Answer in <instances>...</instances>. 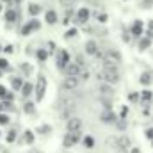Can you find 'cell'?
<instances>
[{"mask_svg":"<svg viewBox=\"0 0 153 153\" xmlns=\"http://www.w3.org/2000/svg\"><path fill=\"white\" fill-rule=\"evenodd\" d=\"M75 109H76V102L73 98H64L61 102V116L62 117H70Z\"/></svg>","mask_w":153,"mask_h":153,"instance_id":"6da1fadb","label":"cell"},{"mask_svg":"<svg viewBox=\"0 0 153 153\" xmlns=\"http://www.w3.org/2000/svg\"><path fill=\"white\" fill-rule=\"evenodd\" d=\"M102 78H103L105 82H109V84H117L121 76H119L117 68H103V71H102Z\"/></svg>","mask_w":153,"mask_h":153,"instance_id":"7a4b0ae2","label":"cell"},{"mask_svg":"<svg viewBox=\"0 0 153 153\" xmlns=\"http://www.w3.org/2000/svg\"><path fill=\"white\" fill-rule=\"evenodd\" d=\"M78 84H80V76L68 75V78L62 80V89L64 91H75L76 87H78Z\"/></svg>","mask_w":153,"mask_h":153,"instance_id":"3957f363","label":"cell"},{"mask_svg":"<svg viewBox=\"0 0 153 153\" xmlns=\"http://www.w3.org/2000/svg\"><path fill=\"white\" fill-rule=\"evenodd\" d=\"M80 141V130L78 132H71V130H68V134L64 135V146L66 148H70V146H73Z\"/></svg>","mask_w":153,"mask_h":153,"instance_id":"277c9868","label":"cell"},{"mask_svg":"<svg viewBox=\"0 0 153 153\" xmlns=\"http://www.w3.org/2000/svg\"><path fill=\"white\" fill-rule=\"evenodd\" d=\"M45 89H46V80H45V76L43 75H39L38 85H36V100H38V102L43 100V96H45Z\"/></svg>","mask_w":153,"mask_h":153,"instance_id":"5b68a950","label":"cell"},{"mask_svg":"<svg viewBox=\"0 0 153 153\" xmlns=\"http://www.w3.org/2000/svg\"><path fill=\"white\" fill-rule=\"evenodd\" d=\"M103 61L112 62V64H119V62H121V55H119L116 50H107V52L103 53Z\"/></svg>","mask_w":153,"mask_h":153,"instance_id":"8992f818","label":"cell"},{"mask_svg":"<svg viewBox=\"0 0 153 153\" xmlns=\"http://www.w3.org/2000/svg\"><path fill=\"white\" fill-rule=\"evenodd\" d=\"M66 126H68V130H71V132H78V130L82 128V119H80V117H70Z\"/></svg>","mask_w":153,"mask_h":153,"instance_id":"52a82bcc","label":"cell"},{"mask_svg":"<svg viewBox=\"0 0 153 153\" xmlns=\"http://www.w3.org/2000/svg\"><path fill=\"white\" fill-rule=\"evenodd\" d=\"M66 73L71 76H80V73H82V66L78 64V62H75V64H68L66 66Z\"/></svg>","mask_w":153,"mask_h":153,"instance_id":"ba28073f","label":"cell"},{"mask_svg":"<svg viewBox=\"0 0 153 153\" xmlns=\"http://www.w3.org/2000/svg\"><path fill=\"white\" fill-rule=\"evenodd\" d=\"M66 66H68V53L62 50V52H59V55H57V68L62 70V68H66Z\"/></svg>","mask_w":153,"mask_h":153,"instance_id":"9c48e42d","label":"cell"},{"mask_svg":"<svg viewBox=\"0 0 153 153\" xmlns=\"http://www.w3.org/2000/svg\"><path fill=\"white\" fill-rule=\"evenodd\" d=\"M111 85H112V84H109V82H102V84H100V93L105 94V96H112V94H114V89H112Z\"/></svg>","mask_w":153,"mask_h":153,"instance_id":"30bf717a","label":"cell"},{"mask_svg":"<svg viewBox=\"0 0 153 153\" xmlns=\"http://www.w3.org/2000/svg\"><path fill=\"white\" fill-rule=\"evenodd\" d=\"M89 20V11L87 9H80L78 13H76V22L78 23H85Z\"/></svg>","mask_w":153,"mask_h":153,"instance_id":"8fae6325","label":"cell"},{"mask_svg":"<svg viewBox=\"0 0 153 153\" xmlns=\"http://www.w3.org/2000/svg\"><path fill=\"white\" fill-rule=\"evenodd\" d=\"M85 53H89V55H96L98 53V46H96L94 41H87L85 43Z\"/></svg>","mask_w":153,"mask_h":153,"instance_id":"7c38bea8","label":"cell"},{"mask_svg":"<svg viewBox=\"0 0 153 153\" xmlns=\"http://www.w3.org/2000/svg\"><path fill=\"white\" fill-rule=\"evenodd\" d=\"M102 121H103V123H114V121H116V116L112 114L109 109H107V111H103V112H102Z\"/></svg>","mask_w":153,"mask_h":153,"instance_id":"4fadbf2b","label":"cell"},{"mask_svg":"<svg viewBox=\"0 0 153 153\" xmlns=\"http://www.w3.org/2000/svg\"><path fill=\"white\" fill-rule=\"evenodd\" d=\"M117 148H125V150H130V139L126 135H121L117 139Z\"/></svg>","mask_w":153,"mask_h":153,"instance_id":"5bb4252c","label":"cell"},{"mask_svg":"<svg viewBox=\"0 0 153 153\" xmlns=\"http://www.w3.org/2000/svg\"><path fill=\"white\" fill-rule=\"evenodd\" d=\"M32 29H39V23L36 22V20H34V22H30V23H29L27 27H23V30H22V32H23V34H29V32H30Z\"/></svg>","mask_w":153,"mask_h":153,"instance_id":"9a60e30c","label":"cell"},{"mask_svg":"<svg viewBox=\"0 0 153 153\" xmlns=\"http://www.w3.org/2000/svg\"><path fill=\"white\" fill-rule=\"evenodd\" d=\"M141 32H143V25H141V22H135L134 27H132V34L134 36H139Z\"/></svg>","mask_w":153,"mask_h":153,"instance_id":"2e32d148","label":"cell"},{"mask_svg":"<svg viewBox=\"0 0 153 153\" xmlns=\"http://www.w3.org/2000/svg\"><path fill=\"white\" fill-rule=\"evenodd\" d=\"M46 22H48V23H55V22H57V14H55L53 11H48V13H46Z\"/></svg>","mask_w":153,"mask_h":153,"instance_id":"e0dca14e","label":"cell"},{"mask_svg":"<svg viewBox=\"0 0 153 153\" xmlns=\"http://www.w3.org/2000/svg\"><path fill=\"white\" fill-rule=\"evenodd\" d=\"M150 82H152V75H150V73H143V75H141V84H143V85H148Z\"/></svg>","mask_w":153,"mask_h":153,"instance_id":"ac0fdd59","label":"cell"},{"mask_svg":"<svg viewBox=\"0 0 153 153\" xmlns=\"http://www.w3.org/2000/svg\"><path fill=\"white\" fill-rule=\"evenodd\" d=\"M141 100H143V103L150 102V100H152V91H143V94H141Z\"/></svg>","mask_w":153,"mask_h":153,"instance_id":"d6986e66","label":"cell"},{"mask_svg":"<svg viewBox=\"0 0 153 153\" xmlns=\"http://www.w3.org/2000/svg\"><path fill=\"white\" fill-rule=\"evenodd\" d=\"M5 20H7V22H14V20H16V13H14V11H7V13H5Z\"/></svg>","mask_w":153,"mask_h":153,"instance_id":"ffe728a7","label":"cell"},{"mask_svg":"<svg viewBox=\"0 0 153 153\" xmlns=\"http://www.w3.org/2000/svg\"><path fill=\"white\" fill-rule=\"evenodd\" d=\"M13 87L14 89H20V87H23V82L20 78H13Z\"/></svg>","mask_w":153,"mask_h":153,"instance_id":"44dd1931","label":"cell"},{"mask_svg":"<svg viewBox=\"0 0 153 153\" xmlns=\"http://www.w3.org/2000/svg\"><path fill=\"white\" fill-rule=\"evenodd\" d=\"M30 93H32V85H30V84H23V94L29 96Z\"/></svg>","mask_w":153,"mask_h":153,"instance_id":"7402d4cb","label":"cell"},{"mask_svg":"<svg viewBox=\"0 0 153 153\" xmlns=\"http://www.w3.org/2000/svg\"><path fill=\"white\" fill-rule=\"evenodd\" d=\"M153 5V0H143V2H141V7H143V9H148V7H152Z\"/></svg>","mask_w":153,"mask_h":153,"instance_id":"603a6c76","label":"cell"},{"mask_svg":"<svg viewBox=\"0 0 153 153\" xmlns=\"http://www.w3.org/2000/svg\"><path fill=\"white\" fill-rule=\"evenodd\" d=\"M84 143H85V146H87V148H93V146H94V139H93V137H85V141H84Z\"/></svg>","mask_w":153,"mask_h":153,"instance_id":"cb8c5ba5","label":"cell"},{"mask_svg":"<svg viewBox=\"0 0 153 153\" xmlns=\"http://www.w3.org/2000/svg\"><path fill=\"white\" fill-rule=\"evenodd\" d=\"M29 11H30V14H38V13H39V5H34V4H32Z\"/></svg>","mask_w":153,"mask_h":153,"instance_id":"d4e9b609","label":"cell"},{"mask_svg":"<svg viewBox=\"0 0 153 153\" xmlns=\"http://www.w3.org/2000/svg\"><path fill=\"white\" fill-rule=\"evenodd\" d=\"M7 123H9V117L4 116V114H0V125H7Z\"/></svg>","mask_w":153,"mask_h":153,"instance_id":"484cf974","label":"cell"},{"mask_svg":"<svg viewBox=\"0 0 153 153\" xmlns=\"http://www.w3.org/2000/svg\"><path fill=\"white\" fill-rule=\"evenodd\" d=\"M146 46H150V39H143L141 41V50H144Z\"/></svg>","mask_w":153,"mask_h":153,"instance_id":"4316f807","label":"cell"},{"mask_svg":"<svg viewBox=\"0 0 153 153\" xmlns=\"http://www.w3.org/2000/svg\"><path fill=\"white\" fill-rule=\"evenodd\" d=\"M7 64H9V62H7L5 59H0V70H7Z\"/></svg>","mask_w":153,"mask_h":153,"instance_id":"83f0119b","label":"cell"},{"mask_svg":"<svg viewBox=\"0 0 153 153\" xmlns=\"http://www.w3.org/2000/svg\"><path fill=\"white\" fill-rule=\"evenodd\" d=\"M38 57H39V59H46V52H45V50H39Z\"/></svg>","mask_w":153,"mask_h":153,"instance_id":"f1b7e54d","label":"cell"},{"mask_svg":"<svg viewBox=\"0 0 153 153\" xmlns=\"http://www.w3.org/2000/svg\"><path fill=\"white\" fill-rule=\"evenodd\" d=\"M76 0H61V4H64V5H71V4H75Z\"/></svg>","mask_w":153,"mask_h":153,"instance_id":"f546056e","label":"cell"},{"mask_svg":"<svg viewBox=\"0 0 153 153\" xmlns=\"http://www.w3.org/2000/svg\"><path fill=\"white\" fill-rule=\"evenodd\" d=\"M75 34H76V30H75V29H71V30H68V34H66V38H73Z\"/></svg>","mask_w":153,"mask_h":153,"instance_id":"4dcf8cb0","label":"cell"},{"mask_svg":"<svg viewBox=\"0 0 153 153\" xmlns=\"http://www.w3.org/2000/svg\"><path fill=\"white\" fill-rule=\"evenodd\" d=\"M25 135H27V137H25V141H27V143H32V134H30V132H27Z\"/></svg>","mask_w":153,"mask_h":153,"instance_id":"1f68e13d","label":"cell"},{"mask_svg":"<svg viewBox=\"0 0 153 153\" xmlns=\"http://www.w3.org/2000/svg\"><path fill=\"white\" fill-rule=\"evenodd\" d=\"M25 107H27V109H25V111H27V112H32V111H34V109H32V107H34V105H32V103H27V105H25Z\"/></svg>","mask_w":153,"mask_h":153,"instance_id":"d6a6232c","label":"cell"},{"mask_svg":"<svg viewBox=\"0 0 153 153\" xmlns=\"http://www.w3.org/2000/svg\"><path fill=\"white\" fill-rule=\"evenodd\" d=\"M0 109L4 111V109H11V105L9 103H0Z\"/></svg>","mask_w":153,"mask_h":153,"instance_id":"836d02e7","label":"cell"},{"mask_svg":"<svg viewBox=\"0 0 153 153\" xmlns=\"http://www.w3.org/2000/svg\"><path fill=\"white\" fill-rule=\"evenodd\" d=\"M5 93H7V91H5V87H2V85H0V96H2V98L5 96Z\"/></svg>","mask_w":153,"mask_h":153,"instance_id":"e575fe53","label":"cell"},{"mask_svg":"<svg viewBox=\"0 0 153 153\" xmlns=\"http://www.w3.org/2000/svg\"><path fill=\"white\" fill-rule=\"evenodd\" d=\"M14 135H16V134H14V132H11V134H9V137H7V141H14Z\"/></svg>","mask_w":153,"mask_h":153,"instance_id":"d590c367","label":"cell"},{"mask_svg":"<svg viewBox=\"0 0 153 153\" xmlns=\"http://www.w3.org/2000/svg\"><path fill=\"white\" fill-rule=\"evenodd\" d=\"M116 153H128V150H125V148H117Z\"/></svg>","mask_w":153,"mask_h":153,"instance_id":"8d00e7d4","label":"cell"},{"mask_svg":"<svg viewBox=\"0 0 153 153\" xmlns=\"http://www.w3.org/2000/svg\"><path fill=\"white\" fill-rule=\"evenodd\" d=\"M146 135H148L150 139H153V128H152V130H148V132H146Z\"/></svg>","mask_w":153,"mask_h":153,"instance_id":"74e56055","label":"cell"}]
</instances>
